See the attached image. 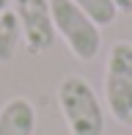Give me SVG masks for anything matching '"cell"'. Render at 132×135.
I'll list each match as a JSON object with an SVG mask.
<instances>
[{
    "instance_id": "1",
    "label": "cell",
    "mask_w": 132,
    "mask_h": 135,
    "mask_svg": "<svg viewBox=\"0 0 132 135\" xmlns=\"http://www.w3.org/2000/svg\"><path fill=\"white\" fill-rule=\"evenodd\" d=\"M58 108L72 135H105V108L85 77L66 75L58 83Z\"/></svg>"
},
{
    "instance_id": "2",
    "label": "cell",
    "mask_w": 132,
    "mask_h": 135,
    "mask_svg": "<svg viewBox=\"0 0 132 135\" xmlns=\"http://www.w3.org/2000/svg\"><path fill=\"white\" fill-rule=\"evenodd\" d=\"M50 11H52L55 33L66 41L72 55L77 61L97 58L102 47V33H99V25L85 11H80L72 0H50Z\"/></svg>"
},
{
    "instance_id": "3",
    "label": "cell",
    "mask_w": 132,
    "mask_h": 135,
    "mask_svg": "<svg viewBox=\"0 0 132 135\" xmlns=\"http://www.w3.org/2000/svg\"><path fill=\"white\" fill-rule=\"evenodd\" d=\"M105 99L110 116L132 127V41H116L105 64Z\"/></svg>"
},
{
    "instance_id": "4",
    "label": "cell",
    "mask_w": 132,
    "mask_h": 135,
    "mask_svg": "<svg viewBox=\"0 0 132 135\" xmlns=\"http://www.w3.org/2000/svg\"><path fill=\"white\" fill-rule=\"evenodd\" d=\"M17 20L22 28V44L31 55H41L55 44V25H52L50 0H11Z\"/></svg>"
},
{
    "instance_id": "5",
    "label": "cell",
    "mask_w": 132,
    "mask_h": 135,
    "mask_svg": "<svg viewBox=\"0 0 132 135\" xmlns=\"http://www.w3.org/2000/svg\"><path fill=\"white\" fill-rule=\"evenodd\" d=\"M36 108L28 97H11L0 108V135H33Z\"/></svg>"
},
{
    "instance_id": "6",
    "label": "cell",
    "mask_w": 132,
    "mask_h": 135,
    "mask_svg": "<svg viewBox=\"0 0 132 135\" xmlns=\"http://www.w3.org/2000/svg\"><path fill=\"white\" fill-rule=\"evenodd\" d=\"M19 44H22V28H19V20H17L14 8H8L0 17V64L14 61Z\"/></svg>"
},
{
    "instance_id": "7",
    "label": "cell",
    "mask_w": 132,
    "mask_h": 135,
    "mask_svg": "<svg viewBox=\"0 0 132 135\" xmlns=\"http://www.w3.org/2000/svg\"><path fill=\"white\" fill-rule=\"evenodd\" d=\"M80 11H85L99 28H107L118 20V6L116 0H72Z\"/></svg>"
},
{
    "instance_id": "8",
    "label": "cell",
    "mask_w": 132,
    "mask_h": 135,
    "mask_svg": "<svg viewBox=\"0 0 132 135\" xmlns=\"http://www.w3.org/2000/svg\"><path fill=\"white\" fill-rule=\"evenodd\" d=\"M116 6H118V14H121V11L129 14V11H132V0H116Z\"/></svg>"
},
{
    "instance_id": "9",
    "label": "cell",
    "mask_w": 132,
    "mask_h": 135,
    "mask_svg": "<svg viewBox=\"0 0 132 135\" xmlns=\"http://www.w3.org/2000/svg\"><path fill=\"white\" fill-rule=\"evenodd\" d=\"M8 8H11V0H0V17H3Z\"/></svg>"
},
{
    "instance_id": "10",
    "label": "cell",
    "mask_w": 132,
    "mask_h": 135,
    "mask_svg": "<svg viewBox=\"0 0 132 135\" xmlns=\"http://www.w3.org/2000/svg\"><path fill=\"white\" fill-rule=\"evenodd\" d=\"M127 135H132V132H127Z\"/></svg>"
}]
</instances>
